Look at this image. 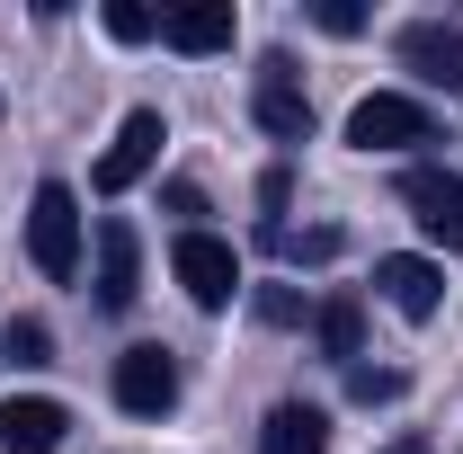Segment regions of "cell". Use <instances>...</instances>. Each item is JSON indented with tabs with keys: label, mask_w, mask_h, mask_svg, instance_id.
I'll return each instance as SVG.
<instances>
[{
	"label": "cell",
	"mask_w": 463,
	"mask_h": 454,
	"mask_svg": "<svg viewBox=\"0 0 463 454\" xmlns=\"http://www.w3.org/2000/svg\"><path fill=\"white\" fill-rule=\"evenodd\" d=\"M27 259H36V277H80V196L45 178L36 187V205H27Z\"/></svg>",
	"instance_id": "cell-1"
},
{
	"label": "cell",
	"mask_w": 463,
	"mask_h": 454,
	"mask_svg": "<svg viewBox=\"0 0 463 454\" xmlns=\"http://www.w3.org/2000/svg\"><path fill=\"white\" fill-rule=\"evenodd\" d=\"M347 143L356 152H410V143H437V116L402 90H374V99L347 108Z\"/></svg>",
	"instance_id": "cell-2"
},
{
	"label": "cell",
	"mask_w": 463,
	"mask_h": 454,
	"mask_svg": "<svg viewBox=\"0 0 463 454\" xmlns=\"http://www.w3.org/2000/svg\"><path fill=\"white\" fill-rule=\"evenodd\" d=\"M170 277L187 285L196 312H223L232 294H241V259H232V241H214V232H178L170 241Z\"/></svg>",
	"instance_id": "cell-3"
},
{
	"label": "cell",
	"mask_w": 463,
	"mask_h": 454,
	"mask_svg": "<svg viewBox=\"0 0 463 454\" xmlns=\"http://www.w3.org/2000/svg\"><path fill=\"white\" fill-rule=\"evenodd\" d=\"M402 205L419 214V232H428L437 250H463V178L455 170H437V161L402 170Z\"/></svg>",
	"instance_id": "cell-4"
},
{
	"label": "cell",
	"mask_w": 463,
	"mask_h": 454,
	"mask_svg": "<svg viewBox=\"0 0 463 454\" xmlns=\"http://www.w3.org/2000/svg\"><path fill=\"white\" fill-rule=\"evenodd\" d=\"M170 401H178V356L170 347H125V356H116V410L161 419Z\"/></svg>",
	"instance_id": "cell-5"
},
{
	"label": "cell",
	"mask_w": 463,
	"mask_h": 454,
	"mask_svg": "<svg viewBox=\"0 0 463 454\" xmlns=\"http://www.w3.org/2000/svg\"><path fill=\"white\" fill-rule=\"evenodd\" d=\"M250 108H259V125L277 134V143H312V99H303V80H294L286 54L259 62V90H250Z\"/></svg>",
	"instance_id": "cell-6"
},
{
	"label": "cell",
	"mask_w": 463,
	"mask_h": 454,
	"mask_svg": "<svg viewBox=\"0 0 463 454\" xmlns=\"http://www.w3.org/2000/svg\"><path fill=\"white\" fill-rule=\"evenodd\" d=\"M71 437V410L45 393H9L0 401V454H62Z\"/></svg>",
	"instance_id": "cell-7"
},
{
	"label": "cell",
	"mask_w": 463,
	"mask_h": 454,
	"mask_svg": "<svg viewBox=\"0 0 463 454\" xmlns=\"http://www.w3.org/2000/svg\"><path fill=\"white\" fill-rule=\"evenodd\" d=\"M152 161H161V108H134L116 125L108 161H99V196H125L134 178H152Z\"/></svg>",
	"instance_id": "cell-8"
},
{
	"label": "cell",
	"mask_w": 463,
	"mask_h": 454,
	"mask_svg": "<svg viewBox=\"0 0 463 454\" xmlns=\"http://www.w3.org/2000/svg\"><path fill=\"white\" fill-rule=\"evenodd\" d=\"M402 62L428 80V90L463 99V27H446V18H419V27H402Z\"/></svg>",
	"instance_id": "cell-9"
},
{
	"label": "cell",
	"mask_w": 463,
	"mask_h": 454,
	"mask_svg": "<svg viewBox=\"0 0 463 454\" xmlns=\"http://www.w3.org/2000/svg\"><path fill=\"white\" fill-rule=\"evenodd\" d=\"M134 294H143V241L125 214L99 223V312H134Z\"/></svg>",
	"instance_id": "cell-10"
},
{
	"label": "cell",
	"mask_w": 463,
	"mask_h": 454,
	"mask_svg": "<svg viewBox=\"0 0 463 454\" xmlns=\"http://www.w3.org/2000/svg\"><path fill=\"white\" fill-rule=\"evenodd\" d=\"M374 285H383V303L402 321H437V303H446V268L437 259H374Z\"/></svg>",
	"instance_id": "cell-11"
},
{
	"label": "cell",
	"mask_w": 463,
	"mask_h": 454,
	"mask_svg": "<svg viewBox=\"0 0 463 454\" xmlns=\"http://www.w3.org/2000/svg\"><path fill=\"white\" fill-rule=\"evenodd\" d=\"M232 36H241L232 0H187V9H161V45H170V54H223Z\"/></svg>",
	"instance_id": "cell-12"
},
{
	"label": "cell",
	"mask_w": 463,
	"mask_h": 454,
	"mask_svg": "<svg viewBox=\"0 0 463 454\" xmlns=\"http://www.w3.org/2000/svg\"><path fill=\"white\" fill-rule=\"evenodd\" d=\"M259 454H330V419H321L312 401H286V410H268Z\"/></svg>",
	"instance_id": "cell-13"
},
{
	"label": "cell",
	"mask_w": 463,
	"mask_h": 454,
	"mask_svg": "<svg viewBox=\"0 0 463 454\" xmlns=\"http://www.w3.org/2000/svg\"><path fill=\"white\" fill-rule=\"evenodd\" d=\"M312 330H321V347H330L339 365H356V356H365V303H356V294H330V303L312 312Z\"/></svg>",
	"instance_id": "cell-14"
},
{
	"label": "cell",
	"mask_w": 463,
	"mask_h": 454,
	"mask_svg": "<svg viewBox=\"0 0 463 454\" xmlns=\"http://www.w3.org/2000/svg\"><path fill=\"white\" fill-rule=\"evenodd\" d=\"M0 365H9V374H36V365H54V330H45L36 312H27V321H9V330H0Z\"/></svg>",
	"instance_id": "cell-15"
},
{
	"label": "cell",
	"mask_w": 463,
	"mask_h": 454,
	"mask_svg": "<svg viewBox=\"0 0 463 454\" xmlns=\"http://www.w3.org/2000/svg\"><path fill=\"white\" fill-rule=\"evenodd\" d=\"M99 27H108L116 45H152V36H161V9H143V0H108Z\"/></svg>",
	"instance_id": "cell-16"
},
{
	"label": "cell",
	"mask_w": 463,
	"mask_h": 454,
	"mask_svg": "<svg viewBox=\"0 0 463 454\" xmlns=\"http://www.w3.org/2000/svg\"><path fill=\"white\" fill-rule=\"evenodd\" d=\"M268 250H286V259H312V268H321V259H339V232H330V223H312V232H268Z\"/></svg>",
	"instance_id": "cell-17"
},
{
	"label": "cell",
	"mask_w": 463,
	"mask_h": 454,
	"mask_svg": "<svg viewBox=\"0 0 463 454\" xmlns=\"http://www.w3.org/2000/svg\"><path fill=\"white\" fill-rule=\"evenodd\" d=\"M250 312H259L268 330H303V294H294V285H259V294H250Z\"/></svg>",
	"instance_id": "cell-18"
},
{
	"label": "cell",
	"mask_w": 463,
	"mask_h": 454,
	"mask_svg": "<svg viewBox=\"0 0 463 454\" xmlns=\"http://www.w3.org/2000/svg\"><path fill=\"white\" fill-rule=\"evenodd\" d=\"M347 393H356V401H392L402 374H392V365H347Z\"/></svg>",
	"instance_id": "cell-19"
},
{
	"label": "cell",
	"mask_w": 463,
	"mask_h": 454,
	"mask_svg": "<svg viewBox=\"0 0 463 454\" xmlns=\"http://www.w3.org/2000/svg\"><path fill=\"white\" fill-rule=\"evenodd\" d=\"M312 18H321L330 36H356V27H365V9H356V0H312Z\"/></svg>",
	"instance_id": "cell-20"
},
{
	"label": "cell",
	"mask_w": 463,
	"mask_h": 454,
	"mask_svg": "<svg viewBox=\"0 0 463 454\" xmlns=\"http://www.w3.org/2000/svg\"><path fill=\"white\" fill-rule=\"evenodd\" d=\"M383 454H428V446H419V437H402V446H383Z\"/></svg>",
	"instance_id": "cell-21"
}]
</instances>
